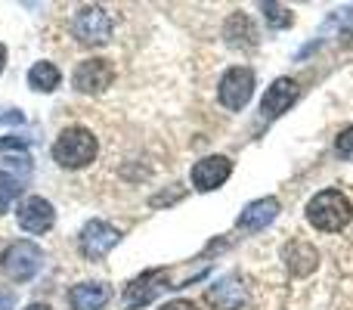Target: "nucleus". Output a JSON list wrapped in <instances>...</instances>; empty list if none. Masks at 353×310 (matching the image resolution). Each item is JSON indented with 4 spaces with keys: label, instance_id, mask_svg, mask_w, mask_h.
I'll return each instance as SVG.
<instances>
[{
    "label": "nucleus",
    "instance_id": "nucleus-17",
    "mask_svg": "<svg viewBox=\"0 0 353 310\" xmlns=\"http://www.w3.org/2000/svg\"><path fill=\"white\" fill-rule=\"evenodd\" d=\"M59 81H62L59 68L50 59H41L28 68V84H31V90H37V93H53L56 87H59Z\"/></svg>",
    "mask_w": 353,
    "mask_h": 310
},
{
    "label": "nucleus",
    "instance_id": "nucleus-4",
    "mask_svg": "<svg viewBox=\"0 0 353 310\" xmlns=\"http://www.w3.org/2000/svg\"><path fill=\"white\" fill-rule=\"evenodd\" d=\"M112 16L103 10V6H81L72 19V35L78 37L84 47H103V43L112 41Z\"/></svg>",
    "mask_w": 353,
    "mask_h": 310
},
{
    "label": "nucleus",
    "instance_id": "nucleus-11",
    "mask_svg": "<svg viewBox=\"0 0 353 310\" xmlns=\"http://www.w3.org/2000/svg\"><path fill=\"white\" fill-rule=\"evenodd\" d=\"M232 174V162L226 155H208L201 158V162L192 164V174H189V180H192V186L199 189V193H214V189H220L226 180H230Z\"/></svg>",
    "mask_w": 353,
    "mask_h": 310
},
{
    "label": "nucleus",
    "instance_id": "nucleus-7",
    "mask_svg": "<svg viewBox=\"0 0 353 310\" xmlns=\"http://www.w3.org/2000/svg\"><path fill=\"white\" fill-rule=\"evenodd\" d=\"M112 81H115V66H112L109 59H99V56L78 62V68H74V75H72L74 90L90 93V97H97V93L109 90Z\"/></svg>",
    "mask_w": 353,
    "mask_h": 310
},
{
    "label": "nucleus",
    "instance_id": "nucleus-24",
    "mask_svg": "<svg viewBox=\"0 0 353 310\" xmlns=\"http://www.w3.org/2000/svg\"><path fill=\"white\" fill-rule=\"evenodd\" d=\"M3 62H6V47L0 43V72H3Z\"/></svg>",
    "mask_w": 353,
    "mask_h": 310
},
{
    "label": "nucleus",
    "instance_id": "nucleus-19",
    "mask_svg": "<svg viewBox=\"0 0 353 310\" xmlns=\"http://www.w3.org/2000/svg\"><path fill=\"white\" fill-rule=\"evenodd\" d=\"M261 10H263V19H267L270 28H288V25L294 22V12L282 3H261Z\"/></svg>",
    "mask_w": 353,
    "mask_h": 310
},
{
    "label": "nucleus",
    "instance_id": "nucleus-22",
    "mask_svg": "<svg viewBox=\"0 0 353 310\" xmlns=\"http://www.w3.org/2000/svg\"><path fill=\"white\" fill-rule=\"evenodd\" d=\"M159 310H199V304H192V301H183V298H176V301H168V304H161Z\"/></svg>",
    "mask_w": 353,
    "mask_h": 310
},
{
    "label": "nucleus",
    "instance_id": "nucleus-3",
    "mask_svg": "<svg viewBox=\"0 0 353 310\" xmlns=\"http://www.w3.org/2000/svg\"><path fill=\"white\" fill-rule=\"evenodd\" d=\"M41 267H43V249L34 242H28V239L10 242L3 249V255H0V270H3L12 282L34 280V276L41 273Z\"/></svg>",
    "mask_w": 353,
    "mask_h": 310
},
{
    "label": "nucleus",
    "instance_id": "nucleus-1",
    "mask_svg": "<svg viewBox=\"0 0 353 310\" xmlns=\"http://www.w3.org/2000/svg\"><path fill=\"white\" fill-rule=\"evenodd\" d=\"M307 220L319 233H341L353 220V205L341 189H323L307 202Z\"/></svg>",
    "mask_w": 353,
    "mask_h": 310
},
{
    "label": "nucleus",
    "instance_id": "nucleus-9",
    "mask_svg": "<svg viewBox=\"0 0 353 310\" xmlns=\"http://www.w3.org/2000/svg\"><path fill=\"white\" fill-rule=\"evenodd\" d=\"M205 301L217 310H242L245 304H248V286H245V280L236 276V273L220 276L217 282L208 286Z\"/></svg>",
    "mask_w": 353,
    "mask_h": 310
},
{
    "label": "nucleus",
    "instance_id": "nucleus-23",
    "mask_svg": "<svg viewBox=\"0 0 353 310\" xmlns=\"http://www.w3.org/2000/svg\"><path fill=\"white\" fill-rule=\"evenodd\" d=\"M12 304H16V295L0 289V310H12Z\"/></svg>",
    "mask_w": 353,
    "mask_h": 310
},
{
    "label": "nucleus",
    "instance_id": "nucleus-13",
    "mask_svg": "<svg viewBox=\"0 0 353 310\" xmlns=\"http://www.w3.org/2000/svg\"><path fill=\"white\" fill-rule=\"evenodd\" d=\"M279 208L282 205H279V199H276V195H263V199H257V202H251V205L242 208L236 226H239V230H248V233L267 230V226L279 217Z\"/></svg>",
    "mask_w": 353,
    "mask_h": 310
},
{
    "label": "nucleus",
    "instance_id": "nucleus-18",
    "mask_svg": "<svg viewBox=\"0 0 353 310\" xmlns=\"http://www.w3.org/2000/svg\"><path fill=\"white\" fill-rule=\"evenodd\" d=\"M22 183L16 174H10V171H0V211H6V208L12 205V202L22 195Z\"/></svg>",
    "mask_w": 353,
    "mask_h": 310
},
{
    "label": "nucleus",
    "instance_id": "nucleus-16",
    "mask_svg": "<svg viewBox=\"0 0 353 310\" xmlns=\"http://www.w3.org/2000/svg\"><path fill=\"white\" fill-rule=\"evenodd\" d=\"M223 37H226V43H230V47H236V50L257 47V28H254V22H251L245 12H232V16L226 19Z\"/></svg>",
    "mask_w": 353,
    "mask_h": 310
},
{
    "label": "nucleus",
    "instance_id": "nucleus-5",
    "mask_svg": "<svg viewBox=\"0 0 353 310\" xmlns=\"http://www.w3.org/2000/svg\"><path fill=\"white\" fill-rule=\"evenodd\" d=\"M217 97H220V106L230 112H239L251 103L254 97V72L245 66H232L223 72L217 84Z\"/></svg>",
    "mask_w": 353,
    "mask_h": 310
},
{
    "label": "nucleus",
    "instance_id": "nucleus-25",
    "mask_svg": "<svg viewBox=\"0 0 353 310\" xmlns=\"http://www.w3.org/2000/svg\"><path fill=\"white\" fill-rule=\"evenodd\" d=\"M25 310H53V307H50V304H28Z\"/></svg>",
    "mask_w": 353,
    "mask_h": 310
},
{
    "label": "nucleus",
    "instance_id": "nucleus-6",
    "mask_svg": "<svg viewBox=\"0 0 353 310\" xmlns=\"http://www.w3.org/2000/svg\"><path fill=\"white\" fill-rule=\"evenodd\" d=\"M165 289H174L171 286V273L168 267H155V270H143L137 280H130V286L124 289V307L128 310H140L146 304H152Z\"/></svg>",
    "mask_w": 353,
    "mask_h": 310
},
{
    "label": "nucleus",
    "instance_id": "nucleus-10",
    "mask_svg": "<svg viewBox=\"0 0 353 310\" xmlns=\"http://www.w3.org/2000/svg\"><path fill=\"white\" fill-rule=\"evenodd\" d=\"M16 220H19V226H22L25 233L43 236V233L53 230L56 211H53V205H50L43 195H28V199H22V205H19Z\"/></svg>",
    "mask_w": 353,
    "mask_h": 310
},
{
    "label": "nucleus",
    "instance_id": "nucleus-15",
    "mask_svg": "<svg viewBox=\"0 0 353 310\" xmlns=\"http://www.w3.org/2000/svg\"><path fill=\"white\" fill-rule=\"evenodd\" d=\"M112 301V289L105 282H78L68 289L72 310H103Z\"/></svg>",
    "mask_w": 353,
    "mask_h": 310
},
{
    "label": "nucleus",
    "instance_id": "nucleus-14",
    "mask_svg": "<svg viewBox=\"0 0 353 310\" xmlns=\"http://www.w3.org/2000/svg\"><path fill=\"white\" fill-rule=\"evenodd\" d=\"M282 261L292 276H310L319 267V251L304 239H292L282 245Z\"/></svg>",
    "mask_w": 353,
    "mask_h": 310
},
{
    "label": "nucleus",
    "instance_id": "nucleus-21",
    "mask_svg": "<svg viewBox=\"0 0 353 310\" xmlns=\"http://www.w3.org/2000/svg\"><path fill=\"white\" fill-rule=\"evenodd\" d=\"M180 189H176V193H165V195H152V199H149V205L152 208H161V205H171V202H176L180 199Z\"/></svg>",
    "mask_w": 353,
    "mask_h": 310
},
{
    "label": "nucleus",
    "instance_id": "nucleus-8",
    "mask_svg": "<svg viewBox=\"0 0 353 310\" xmlns=\"http://www.w3.org/2000/svg\"><path fill=\"white\" fill-rule=\"evenodd\" d=\"M118 242H121V230L105 220H87L81 230V251L87 261H103Z\"/></svg>",
    "mask_w": 353,
    "mask_h": 310
},
{
    "label": "nucleus",
    "instance_id": "nucleus-20",
    "mask_svg": "<svg viewBox=\"0 0 353 310\" xmlns=\"http://www.w3.org/2000/svg\"><path fill=\"white\" fill-rule=\"evenodd\" d=\"M335 149H338V155H341V158H347V162H353V124H350L347 130H341V134H338Z\"/></svg>",
    "mask_w": 353,
    "mask_h": 310
},
{
    "label": "nucleus",
    "instance_id": "nucleus-2",
    "mask_svg": "<svg viewBox=\"0 0 353 310\" xmlns=\"http://www.w3.org/2000/svg\"><path fill=\"white\" fill-rule=\"evenodd\" d=\"M97 153H99L97 137H93L87 128H81V124H74V128H65L59 134V140L53 143L56 164H59V168H65V171L87 168V164L97 158Z\"/></svg>",
    "mask_w": 353,
    "mask_h": 310
},
{
    "label": "nucleus",
    "instance_id": "nucleus-12",
    "mask_svg": "<svg viewBox=\"0 0 353 310\" xmlns=\"http://www.w3.org/2000/svg\"><path fill=\"white\" fill-rule=\"evenodd\" d=\"M294 99H298V81H292V78H276L273 84L267 87L263 99H261V115L267 118V122H273V118L285 115V112L292 109Z\"/></svg>",
    "mask_w": 353,
    "mask_h": 310
}]
</instances>
